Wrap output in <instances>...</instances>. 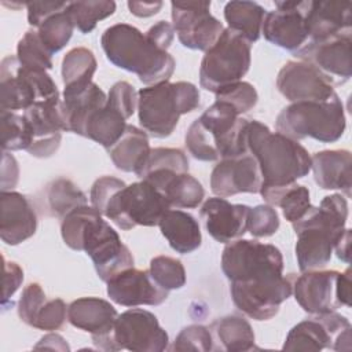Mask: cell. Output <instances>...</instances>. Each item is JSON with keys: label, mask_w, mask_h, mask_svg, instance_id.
<instances>
[{"label": "cell", "mask_w": 352, "mask_h": 352, "mask_svg": "<svg viewBox=\"0 0 352 352\" xmlns=\"http://www.w3.org/2000/svg\"><path fill=\"white\" fill-rule=\"evenodd\" d=\"M81 250L91 257L95 271L103 282L133 267L131 250L98 210L85 224L81 235Z\"/></svg>", "instance_id": "obj_11"}, {"label": "cell", "mask_w": 352, "mask_h": 352, "mask_svg": "<svg viewBox=\"0 0 352 352\" xmlns=\"http://www.w3.org/2000/svg\"><path fill=\"white\" fill-rule=\"evenodd\" d=\"M118 314L106 300L99 297H81L67 305V320L77 329L88 331L96 348L116 351L113 329Z\"/></svg>", "instance_id": "obj_18"}, {"label": "cell", "mask_w": 352, "mask_h": 352, "mask_svg": "<svg viewBox=\"0 0 352 352\" xmlns=\"http://www.w3.org/2000/svg\"><path fill=\"white\" fill-rule=\"evenodd\" d=\"M66 8L52 14L37 28L41 43L51 54L60 51L69 43L76 28Z\"/></svg>", "instance_id": "obj_38"}, {"label": "cell", "mask_w": 352, "mask_h": 352, "mask_svg": "<svg viewBox=\"0 0 352 352\" xmlns=\"http://www.w3.org/2000/svg\"><path fill=\"white\" fill-rule=\"evenodd\" d=\"M3 263H4V275H3L4 290H3L1 304L3 307H6L7 301L11 298V296L18 290V287L23 282V271L16 263L7 261L4 257H3Z\"/></svg>", "instance_id": "obj_50"}, {"label": "cell", "mask_w": 352, "mask_h": 352, "mask_svg": "<svg viewBox=\"0 0 352 352\" xmlns=\"http://www.w3.org/2000/svg\"><path fill=\"white\" fill-rule=\"evenodd\" d=\"M278 91L292 103L307 100H329L337 96L331 82L312 65L289 60L278 73Z\"/></svg>", "instance_id": "obj_19"}, {"label": "cell", "mask_w": 352, "mask_h": 352, "mask_svg": "<svg viewBox=\"0 0 352 352\" xmlns=\"http://www.w3.org/2000/svg\"><path fill=\"white\" fill-rule=\"evenodd\" d=\"M158 169H170L179 173L188 172V160L183 150L170 147H155L151 148L142 166L135 175L143 179L147 173Z\"/></svg>", "instance_id": "obj_41"}, {"label": "cell", "mask_w": 352, "mask_h": 352, "mask_svg": "<svg viewBox=\"0 0 352 352\" xmlns=\"http://www.w3.org/2000/svg\"><path fill=\"white\" fill-rule=\"evenodd\" d=\"M172 26L183 47L208 51L224 32L210 14V1H172Z\"/></svg>", "instance_id": "obj_13"}, {"label": "cell", "mask_w": 352, "mask_h": 352, "mask_svg": "<svg viewBox=\"0 0 352 352\" xmlns=\"http://www.w3.org/2000/svg\"><path fill=\"white\" fill-rule=\"evenodd\" d=\"M92 206L121 230L136 226H158L164 213L170 209L166 198L148 182L140 180L126 186L114 176H102L91 187Z\"/></svg>", "instance_id": "obj_1"}, {"label": "cell", "mask_w": 352, "mask_h": 352, "mask_svg": "<svg viewBox=\"0 0 352 352\" xmlns=\"http://www.w3.org/2000/svg\"><path fill=\"white\" fill-rule=\"evenodd\" d=\"M47 301V296L43 290V287L40 286V283L33 282L29 283L19 298L18 302V316L19 319L26 323L28 326H32L37 312L40 311V308L44 305V302Z\"/></svg>", "instance_id": "obj_48"}, {"label": "cell", "mask_w": 352, "mask_h": 352, "mask_svg": "<svg viewBox=\"0 0 352 352\" xmlns=\"http://www.w3.org/2000/svg\"><path fill=\"white\" fill-rule=\"evenodd\" d=\"M158 226L169 246L180 254L192 253L201 246L202 235L199 224L195 217L187 212L168 209Z\"/></svg>", "instance_id": "obj_28"}, {"label": "cell", "mask_w": 352, "mask_h": 352, "mask_svg": "<svg viewBox=\"0 0 352 352\" xmlns=\"http://www.w3.org/2000/svg\"><path fill=\"white\" fill-rule=\"evenodd\" d=\"M67 12L74 26L84 34L91 33L99 21L110 16L116 11V3L109 0L95 1H70L67 4Z\"/></svg>", "instance_id": "obj_37"}, {"label": "cell", "mask_w": 352, "mask_h": 352, "mask_svg": "<svg viewBox=\"0 0 352 352\" xmlns=\"http://www.w3.org/2000/svg\"><path fill=\"white\" fill-rule=\"evenodd\" d=\"M161 192L169 202L170 208L175 206L176 209L198 208L205 197L202 184L194 176L188 175V172L175 175Z\"/></svg>", "instance_id": "obj_36"}, {"label": "cell", "mask_w": 352, "mask_h": 352, "mask_svg": "<svg viewBox=\"0 0 352 352\" xmlns=\"http://www.w3.org/2000/svg\"><path fill=\"white\" fill-rule=\"evenodd\" d=\"M221 270L231 285L267 293L289 292L294 276H283V256L271 243L236 239L223 250Z\"/></svg>", "instance_id": "obj_2"}, {"label": "cell", "mask_w": 352, "mask_h": 352, "mask_svg": "<svg viewBox=\"0 0 352 352\" xmlns=\"http://www.w3.org/2000/svg\"><path fill=\"white\" fill-rule=\"evenodd\" d=\"M148 136L135 125H126L122 136L110 147L107 153L117 169L136 172L150 153Z\"/></svg>", "instance_id": "obj_30"}, {"label": "cell", "mask_w": 352, "mask_h": 352, "mask_svg": "<svg viewBox=\"0 0 352 352\" xmlns=\"http://www.w3.org/2000/svg\"><path fill=\"white\" fill-rule=\"evenodd\" d=\"M146 34L162 50H168L175 38V30L173 26L166 21H160L155 25H153Z\"/></svg>", "instance_id": "obj_52"}, {"label": "cell", "mask_w": 352, "mask_h": 352, "mask_svg": "<svg viewBox=\"0 0 352 352\" xmlns=\"http://www.w3.org/2000/svg\"><path fill=\"white\" fill-rule=\"evenodd\" d=\"M67 318V305L62 298L47 300L37 312L32 327L38 330H59Z\"/></svg>", "instance_id": "obj_47"}, {"label": "cell", "mask_w": 352, "mask_h": 352, "mask_svg": "<svg viewBox=\"0 0 352 352\" xmlns=\"http://www.w3.org/2000/svg\"><path fill=\"white\" fill-rule=\"evenodd\" d=\"M351 44L352 33L323 41H308L302 48L294 52V56L318 69L333 87L342 85L352 74Z\"/></svg>", "instance_id": "obj_16"}, {"label": "cell", "mask_w": 352, "mask_h": 352, "mask_svg": "<svg viewBox=\"0 0 352 352\" xmlns=\"http://www.w3.org/2000/svg\"><path fill=\"white\" fill-rule=\"evenodd\" d=\"M150 274L166 290L182 289L186 285V270L180 260L169 256H157L150 261Z\"/></svg>", "instance_id": "obj_42"}, {"label": "cell", "mask_w": 352, "mask_h": 352, "mask_svg": "<svg viewBox=\"0 0 352 352\" xmlns=\"http://www.w3.org/2000/svg\"><path fill=\"white\" fill-rule=\"evenodd\" d=\"M52 54L41 43L37 30H28L16 45V59L21 66L28 69H52Z\"/></svg>", "instance_id": "obj_40"}, {"label": "cell", "mask_w": 352, "mask_h": 352, "mask_svg": "<svg viewBox=\"0 0 352 352\" xmlns=\"http://www.w3.org/2000/svg\"><path fill=\"white\" fill-rule=\"evenodd\" d=\"M116 351L162 352L168 349V333L160 326L157 316L146 309L132 308L117 316L113 329Z\"/></svg>", "instance_id": "obj_14"}, {"label": "cell", "mask_w": 352, "mask_h": 352, "mask_svg": "<svg viewBox=\"0 0 352 352\" xmlns=\"http://www.w3.org/2000/svg\"><path fill=\"white\" fill-rule=\"evenodd\" d=\"M307 1H275V10L265 14L261 33L264 38L283 50L297 52L308 43L305 15Z\"/></svg>", "instance_id": "obj_15"}, {"label": "cell", "mask_w": 352, "mask_h": 352, "mask_svg": "<svg viewBox=\"0 0 352 352\" xmlns=\"http://www.w3.org/2000/svg\"><path fill=\"white\" fill-rule=\"evenodd\" d=\"M261 186L263 175L257 160L250 153L221 158L210 173V190L221 198L241 192L260 194Z\"/></svg>", "instance_id": "obj_20"}, {"label": "cell", "mask_w": 352, "mask_h": 352, "mask_svg": "<svg viewBox=\"0 0 352 352\" xmlns=\"http://www.w3.org/2000/svg\"><path fill=\"white\" fill-rule=\"evenodd\" d=\"M100 44L114 66L135 73L146 85L168 81L175 72L173 56L132 25L117 23L107 28Z\"/></svg>", "instance_id": "obj_4"}, {"label": "cell", "mask_w": 352, "mask_h": 352, "mask_svg": "<svg viewBox=\"0 0 352 352\" xmlns=\"http://www.w3.org/2000/svg\"><path fill=\"white\" fill-rule=\"evenodd\" d=\"M348 202L341 194H331L320 205L292 223L297 235L296 258L301 272L320 270L331 258L334 245L345 231Z\"/></svg>", "instance_id": "obj_3"}, {"label": "cell", "mask_w": 352, "mask_h": 352, "mask_svg": "<svg viewBox=\"0 0 352 352\" xmlns=\"http://www.w3.org/2000/svg\"><path fill=\"white\" fill-rule=\"evenodd\" d=\"M351 329L349 320L334 311L316 314L297 323L289 331L282 348L286 351L314 352L326 348L333 351H349Z\"/></svg>", "instance_id": "obj_12"}, {"label": "cell", "mask_w": 352, "mask_h": 352, "mask_svg": "<svg viewBox=\"0 0 352 352\" xmlns=\"http://www.w3.org/2000/svg\"><path fill=\"white\" fill-rule=\"evenodd\" d=\"M63 114L67 132L82 136V131L89 116L103 107L107 95L95 82L77 87H65L63 89Z\"/></svg>", "instance_id": "obj_26"}, {"label": "cell", "mask_w": 352, "mask_h": 352, "mask_svg": "<svg viewBox=\"0 0 352 352\" xmlns=\"http://www.w3.org/2000/svg\"><path fill=\"white\" fill-rule=\"evenodd\" d=\"M199 106V91L192 82L162 81L138 92V116L144 132L164 139L173 133L180 116Z\"/></svg>", "instance_id": "obj_7"}, {"label": "cell", "mask_w": 352, "mask_h": 352, "mask_svg": "<svg viewBox=\"0 0 352 352\" xmlns=\"http://www.w3.org/2000/svg\"><path fill=\"white\" fill-rule=\"evenodd\" d=\"M96 212L94 206L82 205L70 210L60 223L63 242L73 250H81V235L89 217Z\"/></svg>", "instance_id": "obj_43"}, {"label": "cell", "mask_w": 352, "mask_h": 352, "mask_svg": "<svg viewBox=\"0 0 352 352\" xmlns=\"http://www.w3.org/2000/svg\"><path fill=\"white\" fill-rule=\"evenodd\" d=\"M107 296L124 307L160 305L169 297V290L161 287L148 270L128 268L107 282Z\"/></svg>", "instance_id": "obj_21"}, {"label": "cell", "mask_w": 352, "mask_h": 352, "mask_svg": "<svg viewBox=\"0 0 352 352\" xmlns=\"http://www.w3.org/2000/svg\"><path fill=\"white\" fill-rule=\"evenodd\" d=\"M337 297H338L341 307L351 305V268H346L345 272L338 274Z\"/></svg>", "instance_id": "obj_54"}, {"label": "cell", "mask_w": 352, "mask_h": 352, "mask_svg": "<svg viewBox=\"0 0 352 352\" xmlns=\"http://www.w3.org/2000/svg\"><path fill=\"white\" fill-rule=\"evenodd\" d=\"M44 202L50 216L63 219L74 208L87 205L88 198L72 180L59 177L45 187Z\"/></svg>", "instance_id": "obj_34"}, {"label": "cell", "mask_w": 352, "mask_h": 352, "mask_svg": "<svg viewBox=\"0 0 352 352\" xmlns=\"http://www.w3.org/2000/svg\"><path fill=\"white\" fill-rule=\"evenodd\" d=\"M3 151L28 150L32 144V131L23 117L15 111H0Z\"/></svg>", "instance_id": "obj_39"}, {"label": "cell", "mask_w": 352, "mask_h": 352, "mask_svg": "<svg viewBox=\"0 0 352 352\" xmlns=\"http://www.w3.org/2000/svg\"><path fill=\"white\" fill-rule=\"evenodd\" d=\"M66 1H29L26 3L28 21L32 26L38 28L48 16L67 7Z\"/></svg>", "instance_id": "obj_49"}, {"label": "cell", "mask_w": 352, "mask_h": 352, "mask_svg": "<svg viewBox=\"0 0 352 352\" xmlns=\"http://www.w3.org/2000/svg\"><path fill=\"white\" fill-rule=\"evenodd\" d=\"M18 176H19V168H18L16 160L8 151H3L1 191H11L18 183Z\"/></svg>", "instance_id": "obj_51"}, {"label": "cell", "mask_w": 352, "mask_h": 352, "mask_svg": "<svg viewBox=\"0 0 352 352\" xmlns=\"http://www.w3.org/2000/svg\"><path fill=\"white\" fill-rule=\"evenodd\" d=\"M338 271H305L293 279V294L298 305L308 314L333 312L341 307L337 297Z\"/></svg>", "instance_id": "obj_22"}, {"label": "cell", "mask_w": 352, "mask_h": 352, "mask_svg": "<svg viewBox=\"0 0 352 352\" xmlns=\"http://www.w3.org/2000/svg\"><path fill=\"white\" fill-rule=\"evenodd\" d=\"M351 230L345 228L344 234L340 236V239L337 241V243L334 245V252L337 254V257L345 263L351 261Z\"/></svg>", "instance_id": "obj_55"}, {"label": "cell", "mask_w": 352, "mask_h": 352, "mask_svg": "<svg viewBox=\"0 0 352 352\" xmlns=\"http://www.w3.org/2000/svg\"><path fill=\"white\" fill-rule=\"evenodd\" d=\"M126 116L111 102L95 110L85 122L82 136L88 138L106 150L110 148L126 129Z\"/></svg>", "instance_id": "obj_29"}, {"label": "cell", "mask_w": 352, "mask_h": 352, "mask_svg": "<svg viewBox=\"0 0 352 352\" xmlns=\"http://www.w3.org/2000/svg\"><path fill=\"white\" fill-rule=\"evenodd\" d=\"M216 100H224L230 103L238 111V114H242L248 113L256 106L258 95L256 88L250 82L239 81L219 91L216 94Z\"/></svg>", "instance_id": "obj_46"}, {"label": "cell", "mask_w": 352, "mask_h": 352, "mask_svg": "<svg viewBox=\"0 0 352 352\" xmlns=\"http://www.w3.org/2000/svg\"><path fill=\"white\" fill-rule=\"evenodd\" d=\"M0 238L4 243L15 246L34 235L37 213L28 197L16 191L0 194Z\"/></svg>", "instance_id": "obj_24"}, {"label": "cell", "mask_w": 352, "mask_h": 352, "mask_svg": "<svg viewBox=\"0 0 352 352\" xmlns=\"http://www.w3.org/2000/svg\"><path fill=\"white\" fill-rule=\"evenodd\" d=\"M249 120L224 100H214L188 128L184 143L188 153L199 161L238 157L249 153L246 129Z\"/></svg>", "instance_id": "obj_5"}, {"label": "cell", "mask_w": 352, "mask_h": 352, "mask_svg": "<svg viewBox=\"0 0 352 352\" xmlns=\"http://www.w3.org/2000/svg\"><path fill=\"white\" fill-rule=\"evenodd\" d=\"M224 351L245 352L254 348V333L250 323L239 315H227L212 324Z\"/></svg>", "instance_id": "obj_33"}, {"label": "cell", "mask_w": 352, "mask_h": 352, "mask_svg": "<svg viewBox=\"0 0 352 352\" xmlns=\"http://www.w3.org/2000/svg\"><path fill=\"white\" fill-rule=\"evenodd\" d=\"M170 349L208 352L213 349V338L208 327L202 324H190L180 330Z\"/></svg>", "instance_id": "obj_44"}, {"label": "cell", "mask_w": 352, "mask_h": 352, "mask_svg": "<svg viewBox=\"0 0 352 352\" xmlns=\"http://www.w3.org/2000/svg\"><path fill=\"white\" fill-rule=\"evenodd\" d=\"M250 206L231 204L226 198L214 197L204 202L199 216L209 235L220 243L239 239L248 231V216Z\"/></svg>", "instance_id": "obj_23"}, {"label": "cell", "mask_w": 352, "mask_h": 352, "mask_svg": "<svg viewBox=\"0 0 352 352\" xmlns=\"http://www.w3.org/2000/svg\"><path fill=\"white\" fill-rule=\"evenodd\" d=\"M246 143L249 153L258 162L261 187L287 186L311 170V155L305 147L279 132H271L260 121L248 122Z\"/></svg>", "instance_id": "obj_6"}, {"label": "cell", "mask_w": 352, "mask_h": 352, "mask_svg": "<svg viewBox=\"0 0 352 352\" xmlns=\"http://www.w3.org/2000/svg\"><path fill=\"white\" fill-rule=\"evenodd\" d=\"M96 59L85 47L72 48L62 60V80L65 87L84 85L92 81L96 72Z\"/></svg>", "instance_id": "obj_35"}, {"label": "cell", "mask_w": 352, "mask_h": 352, "mask_svg": "<svg viewBox=\"0 0 352 352\" xmlns=\"http://www.w3.org/2000/svg\"><path fill=\"white\" fill-rule=\"evenodd\" d=\"M267 10L254 1H228L224 7V18L228 29L245 37L250 44L261 34Z\"/></svg>", "instance_id": "obj_32"}, {"label": "cell", "mask_w": 352, "mask_h": 352, "mask_svg": "<svg viewBox=\"0 0 352 352\" xmlns=\"http://www.w3.org/2000/svg\"><path fill=\"white\" fill-rule=\"evenodd\" d=\"M250 60L252 44L227 28L201 60L199 84L204 89L217 94L242 81L249 72Z\"/></svg>", "instance_id": "obj_9"}, {"label": "cell", "mask_w": 352, "mask_h": 352, "mask_svg": "<svg viewBox=\"0 0 352 352\" xmlns=\"http://www.w3.org/2000/svg\"><path fill=\"white\" fill-rule=\"evenodd\" d=\"M305 22L308 41H323L352 33V3L338 0H309Z\"/></svg>", "instance_id": "obj_25"}, {"label": "cell", "mask_w": 352, "mask_h": 352, "mask_svg": "<svg viewBox=\"0 0 352 352\" xmlns=\"http://www.w3.org/2000/svg\"><path fill=\"white\" fill-rule=\"evenodd\" d=\"M276 132L301 140L312 138L322 143L337 142L345 132L344 106L337 96L329 100L293 102L276 117Z\"/></svg>", "instance_id": "obj_8"}, {"label": "cell", "mask_w": 352, "mask_h": 352, "mask_svg": "<svg viewBox=\"0 0 352 352\" xmlns=\"http://www.w3.org/2000/svg\"><path fill=\"white\" fill-rule=\"evenodd\" d=\"M23 117L33 138L26 151L37 158H48L55 154L60 146L62 131H67L63 102L60 99L36 102L23 110Z\"/></svg>", "instance_id": "obj_17"}, {"label": "cell", "mask_w": 352, "mask_h": 352, "mask_svg": "<svg viewBox=\"0 0 352 352\" xmlns=\"http://www.w3.org/2000/svg\"><path fill=\"white\" fill-rule=\"evenodd\" d=\"M352 155L348 150H323L311 157L316 184L323 190H341L351 197Z\"/></svg>", "instance_id": "obj_27"}, {"label": "cell", "mask_w": 352, "mask_h": 352, "mask_svg": "<svg viewBox=\"0 0 352 352\" xmlns=\"http://www.w3.org/2000/svg\"><path fill=\"white\" fill-rule=\"evenodd\" d=\"M260 194L268 205L279 206L285 219L290 223L304 217L312 208L309 190L297 183L282 187H261Z\"/></svg>", "instance_id": "obj_31"}, {"label": "cell", "mask_w": 352, "mask_h": 352, "mask_svg": "<svg viewBox=\"0 0 352 352\" xmlns=\"http://www.w3.org/2000/svg\"><path fill=\"white\" fill-rule=\"evenodd\" d=\"M59 91L45 70L28 69L8 55L0 65V111L26 110L36 102L58 100Z\"/></svg>", "instance_id": "obj_10"}, {"label": "cell", "mask_w": 352, "mask_h": 352, "mask_svg": "<svg viewBox=\"0 0 352 352\" xmlns=\"http://www.w3.org/2000/svg\"><path fill=\"white\" fill-rule=\"evenodd\" d=\"M279 216L271 205H257L250 208L248 216V231L256 238L274 235L279 228Z\"/></svg>", "instance_id": "obj_45"}, {"label": "cell", "mask_w": 352, "mask_h": 352, "mask_svg": "<svg viewBox=\"0 0 352 352\" xmlns=\"http://www.w3.org/2000/svg\"><path fill=\"white\" fill-rule=\"evenodd\" d=\"M162 7V1H128L129 11L140 18L155 15Z\"/></svg>", "instance_id": "obj_53"}]
</instances>
